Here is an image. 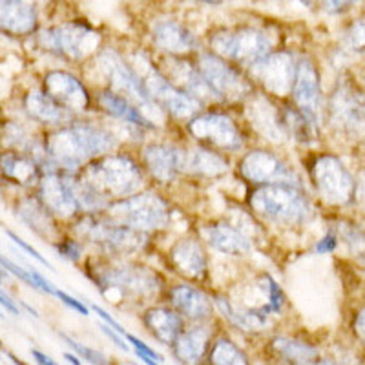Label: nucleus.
I'll return each mask as SVG.
<instances>
[{
    "instance_id": "ea45409f",
    "label": "nucleus",
    "mask_w": 365,
    "mask_h": 365,
    "mask_svg": "<svg viewBox=\"0 0 365 365\" xmlns=\"http://www.w3.org/2000/svg\"><path fill=\"white\" fill-rule=\"evenodd\" d=\"M8 236H9V237H11V240H13V243H15V245H17V247H21V249H22V250H24V252H28V254H29V256H31V257H35V259H37V262H41V263H42V265H44V267H51V265H50V263L46 262L44 257H42V256H41V252H37V250H35V249H34V247H29V245H28V243H26V241H22V240H21V237H19V236H15V234H13V232H11V230H8Z\"/></svg>"
},
{
    "instance_id": "1a4fd4ad",
    "label": "nucleus",
    "mask_w": 365,
    "mask_h": 365,
    "mask_svg": "<svg viewBox=\"0 0 365 365\" xmlns=\"http://www.w3.org/2000/svg\"><path fill=\"white\" fill-rule=\"evenodd\" d=\"M188 132L207 145L221 150H240L243 137L232 123V119L221 113H205L190 120Z\"/></svg>"
},
{
    "instance_id": "603ef678",
    "label": "nucleus",
    "mask_w": 365,
    "mask_h": 365,
    "mask_svg": "<svg viewBox=\"0 0 365 365\" xmlns=\"http://www.w3.org/2000/svg\"><path fill=\"white\" fill-rule=\"evenodd\" d=\"M34 358H35V360H37L41 365H58L57 361H53V360H51V358L46 356V354L38 353V351H34Z\"/></svg>"
},
{
    "instance_id": "9d476101",
    "label": "nucleus",
    "mask_w": 365,
    "mask_h": 365,
    "mask_svg": "<svg viewBox=\"0 0 365 365\" xmlns=\"http://www.w3.org/2000/svg\"><path fill=\"white\" fill-rule=\"evenodd\" d=\"M254 79L274 96H287L294 88L296 63L289 53H269L250 64Z\"/></svg>"
},
{
    "instance_id": "412c9836",
    "label": "nucleus",
    "mask_w": 365,
    "mask_h": 365,
    "mask_svg": "<svg viewBox=\"0 0 365 365\" xmlns=\"http://www.w3.org/2000/svg\"><path fill=\"white\" fill-rule=\"evenodd\" d=\"M145 165L158 181L168 182L182 166V150L166 145H150L145 150Z\"/></svg>"
},
{
    "instance_id": "f257e3e1",
    "label": "nucleus",
    "mask_w": 365,
    "mask_h": 365,
    "mask_svg": "<svg viewBox=\"0 0 365 365\" xmlns=\"http://www.w3.org/2000/svg\"><path fill=\"white\" fill-rule=\"evenodd\" d=\"M115 148L110 132L93 125H73L48 137V155L64 170H77L90 159Z\"/></svg>"
},
{
    "instance_id": "c03bdc74",
    "label": "nucleus",
    "mask_w": 365,
    "mask_h": 365,
    "mask_svg": "<svg viewBox=\"0 0 365 365\" xmlns=\"http://www.w3.org/2000/svg\"><path fill=\"white\" fill-rule=\"evenodd\" d=\"M334 249H336V236H334V234H327V236L319 241L318 245H316L314 250L318 254H325V252H332Z\"/></svg>"
},
{
    "instance_id": "20e7f679",
    "label": "nucleus",
    "mask_w": 365,
    "mask_h": 365,
    "mask_svg": "<svg viewBox=\"0 0 365 365\" xmlns=\"http://www.w3.org/2000/svg\"><path fill=\"white\" fill-rule=\"evenodd\" d=\"M108 212L120 225L132 227L141 232L163 228L170 217L168 205L152 192H143V194L119 200L117 203L110 205Z\"/></svg>"
},
{
    "instance_id": "a878e982",
    "label": "nucleus",
    "mask_w": 365,
    "mask_h": 365,
    "mask_svg": "<svg viewBox=\"0 0 365 365\" xmlns=\"http://www.w3.org/2000/svg\"><path fill=\"white\" fill-rule=\"evenodd\" d=\"M181 170H187L190 174L216 178V175L225 174L228 170V163L221 155L210 152V150L188 148L182 150Z\"/></svg>"
},
{
    "instance_id": "39448f33",
    "label": "nucleus",
    "mask_w": 365,
    "mask_h": 365,
    "mask_svg": "<svg viewBox=\"0 0 365 365\" xmlns=\"http://www.w3.org/2000/svg\"><path fill=\"white\" fill-rule=\"evenodd\" d=\"M312 181L319 197L329 205H347L356 194V182L351 178L344 163L334 155H319L311 168Z\"/></svg>"
},
{
    "instance_id": "f704fd0d",
    "label": "nucleus",
    "mask_w": 365,
    "mask_h": 365,
    "mask_svg": "<svg viewBox=\"0 0 365 365\" xmlns=\"http://www.w3.org/2000/svg\"><path fill=\"white\" fill-rule=\"evenodd\" d=\"M2 172H4V178L13 179L21 185H31L38 178L37 165L24 155L17 154L2 155Z\"/></svg>"
},
{
    "instance_id": "37998d69",
    "label": "nucleus",
    "mask_w": 365,
    "mask_h": 365,
    "mask_svg": "<svg viewBox=\"0 0 365 365\" xmlns=\"http://www.w3.org/2000/svg\"><path fill=\"white\" fill-rule=\"evenodd\" d=\"M57 249H58V252L63 254V256L70 257V259H73V262L75 259H79V256H81V249H79V245L75 243V241H64V243H61Z\"/></svg>"
},
{
    "instance_id": "393cba45",
    "label": "nucleus",
    "mask_w": 365,
    "mask_h": 365,
    "mask_svg": "<svg viewBox=\"0 0 365 365\" xmlns=\"http://www.w3.org/2000/svg\"><path fill=\"white\" fill-rule=\"evenodd\" d=\"M203 236L208 241L212 249L217 252L230 254V256H243L250 250V241L247 240L245 234H241L234 227L217 223L203 228Z\"/></svg>"
},
{
    "instance_id": "6e6552de",
    "label": "nucleus",
    "mask_w": 365,
    "mask_h": 365,
    "mask_svg": "<svg viewBox=\"0 0 365 365\" xmlns=\"http://www.w3.org/2000/svg\"><path fill=\"white\" fill-rule=\"evenodd\" d=\"M77 232L81 237L88 240L93 245H99L112 252H132L145 245L146 236L141 230H135L126 225L106 223L103 220L86 217L77 225Z\"/></svg>"
},
{
    "instance_id": "7c9ffc66",
    "label": "nucleus",
    "mask_w": 365,
    "mask_h": 365,
    "mask_svg": "<svg viewBox=\"0 0 365 365\" xmlns=\"http://www.w3.org/2000/svg\"><path fill=\"white\" fill-rule=\"evenodd\" d=\"M99 103L110 115H115L123 120H128V123H132V125L135 126L152 128V125L139 113V110L133 108L132 104L128 103V99L120 97L115 91H104V93H101Z\"/></svg>"
},
{
    "instance_id": "bb28decb",
    "label": "nucleus",
    "mask_w": 365,
    "mask_h": 365,
    "mask_svg": "<svg viewBox=\"0 0 365 365\" xmlns=\"http://www.w3.org/2000/svg\"><path fill=\"white\" fill-rule=\"evenodd\" d=\"M145 325L159 341L166 345H174L182 329L181 318L165 307L150 309L145 314Z\"/></svg>"
},
{
    "instance_id": "a211bd4d",
    "label": "nucleus",
    "mask_w": 365,
    "mask_h": 365,
    "mask_svg": "<svg viewBox=\"0 0 365 365\" xmlns=\"http://www.w3.org/2000/svg\"><path fill=\"white\" fill-rule=\"evenodd\" d=\"M46 93L57 101L63 108L71 112H83L88 108V93L83 84L66 71H51L46 75Z\"/></svg>"
},
{
    "instance_id": "7ed1b4c3",
    "label": "nucleus",
    "mask_w": 365,
    "mask_h": 365,
    "mask_svg": "<svg viewBox=\"0 0 365 365\" xmlns=\"http://www.w3.org/2000/svg\"><path fill=\"white\" fill-rule=\"evenodd\" d=\"M83 179L104 200H125L143 182L137 165L126 155H106L97 159L88 166Z\"/></svg>"
},
{
    "instance_id": "09e8293b",
    "label": "nucleus",
    "mask_w": 365,
    "mask_h": 365,
    "mask_svg": "<svg viewBox=\"0 0 365 365\" xmlns=\"http://www.w3.org/2000/svg\"><path fill=\"white\" fill-rule=\"evenodd\" d=\"M354 195H356L358 205H360V207L365 210V172L360 175V179H358V182H356V194H354Z\"/></svg>"
},
{
    "instance_id": "5fc2aeb1",
    "label": "nucleus",
    "mask_w": 365,
    "mask_h": 365,
    "mask_svg": "<svg viewBox=\"0 0 365 365\" xmlns=\"http://www.w3.org/2000/svg\"><path fill=\"white\" fill-rule=\"evenodd\" d=\"M64 358H66V360H70L73 365H81V361L77 360V358H75L73 354H64Z\"/></svg>"
},
{
    "instance_id": "6e6d98bb",
    "label": "nucleus",
    "mask_w": 365,
    "mask_h": 365,
    "mask_svg": "<svg viewBox=\"0 0 365 365\" xmlns=\"http://www.w3.org/2000/svg\"><path fill=\"white\" fill-rule=\"evenodd\" d=\"M8 356H9V358H11V360H13V361H15V364H17V365H26V364H22V361H19V360H17V358H15V356H11V354H8Z\"/></svg>"
},
{
    "instance_id": "0eeeda50",
    "label": "nucleus",
    "mask_w": 365,
    "mask_h": 365,
    "mask_svg": "<svg viewBox=\"0 0 365 365\" xmlns=\"http://www.w3.org/2000/svg\"><path fill=\"white\" fill-rule=\"evenodd\" d=\"M210 46L217 55L236 63L254 64L270 53V41L257 29L220 31L210 38Z\"/></svg>"
},
{
    "instance_id": "13d9d810",
    "label": "nucleus",
    "mask_w": 365,
    "mask_h": 365,
    "mask_svg": "<svg viewBox=\"0 0 365 365\" xmlns=\"http://www.w3.org/2000/svg\"><path fill=\"white\" fill-rule=\"evenodd\" d=\"M208 2H220V0H208Z\"/></svg>"
},
{
    "instance_id": "a19ab883",
    "label": "nucleus",
    "mask_w": 365,
    "mask_h": 365,
    "mask_svg": "<svg viewBox=\"0 0 365 365\" xmlns=\"http://www.w3.org/2000/svg\"><path fill=\"white\" fill-rule=\"evenodd\" d=\"M126 338H128V341H130V344H133V347H135V351H137V353L146 354V356L154 358V360H158V361H163L161 354H158V353H155L154 349H150L148 345L145 344V341H141V340H139V338L132 336V334H126Z\"/></svg>"
},
{
    "instance_id": "79ce46f5",
    "label": "nucleus",
    "mask_w": 365,
    "mask_h": 365,
    "mask_svg": "<svg viewBox=\"0 0 365 365\" xmlns=\"http://www.w3.org/2000/svg\"><path fill=\"white\" fill-rule=\"evenodd\" d=\"M55 296H58V298L63 299V302L66 303V305H70V307L75 309V311H77V312H81V314L88 316V307H86V305H84V303H81V299H75L73 296L66 294V292H63V291H57V294H55Z\"/></svg>"
},
{
    "instance_id": "2f4dec72",
    "label": "nucleus",
    "mask_w": 365,
    "mask_h": 365,
    "mask_svg": "<svg viewBox=\"0 0 365 365\" xmlns=\"http://www.w3.org/2000/svg\"><path fill=\"white\" fill-rule=\"evenodd\" d=\"M21 220L31 230L42 237H50L53 234V221L50 216V208L42 207L38 201L28 200L21 205Z\"/></svg>"
},
{
    "instance_id": "2eb2a0df",
    "label": "nucleus",
    "mask_w": 365,
    "mask_h": 365,
    "mask_svg": "<svg viewBox=\"0 0 365 365\" xmlns=\"http://www.w3.org/2000/svg\"><path fill=\"white\" fill-rule=\"evenodd\" d=\"M240 172L247 181L256 185H274V182L296 185V175L276 155L263 150L250 152L241 159Z\"/></svg>"
},
{
    "instance_id": "58836bf2",
    "label": "nucleus",
    "mask_w": 365,
    "mask_h": 365,
    "mask_svg": "<svg viewBox=\"0 0 365 365\" xmlns=\"http://www.w3.org/2000/svg\"><path fill=\"white\" fill-rule=\"evenodd\" d=\"M267 289H269V305H267V312L279 311L283 305V292L278 287V283L274 282L270 276H265Z\"/></svg>"
},
{
    "instance_id": "8fccbe9b",
    "label": "nucleus",
    "mask_w": 365,
    "mask_h": 365,
    "mask_svg": "<svg viewBox=\"0 0 365 365\" xmlns=\"http://www.w3.org/2000/svg\"><path fill=\"white\" fill-rule=\"evenodd\" d=\"M354 331H356L358 338L365 341V309L364 311H360V314H358L356 319H354Z\"/></svg>"
},
{
    "instance_id": "aec40b11",
    "label": "nucleus",
    "mask_w": 365,
    "mask_h": 365,
    "mask_svg": "<svg viewBox=\"0 0 365 365\" xmlns=\"http://www.w3.org/2000/svg\"><path fill=\"white\" fill-rule=\"evenodd\" d=\"M170 262L185 278L201 279L207 272V257L200 243L194 240L178 241L170 250Z\"/></svg>"
},
{
    "instance_id": "c85d7f7f",
    "label": "nucleus",
    "mask_w": 365,
    "mask_h": 365,
    "mask_svg": "<svg viewBox=\"0 0 365 365\" xmlns=\"http://www.w3.org/2000/svg\"><path fill=\"white\" fill-rule=\"evenodd\" d=\"M24 106L29 115L46 125H61L68 119V110L51 99L48 93H42L38 90L29 91L24 99Z\"/></svg>"
},
{
    "instance_id": "de8ad7c7",
    "label": "nucleus",
    "mask_w": 365,
    "mask_h": 365,
    "mask_svg": "<svg viewBox=\"0 0 365 365\" xmlns=\"http://www.w3.org/2000/svg\"><path fill=\"white\" fill-rule=\"evenodd\" d=\"M91 309H93V311H96V312H97V314H99V316H101V318H103V319H104V322H106V324H108V325H110V327H112V329H115V331H117V332H120V334H126V332H125V329L120 327V325H119V324H117L115 319H113V318H112V316H110V314H108V312H104V311H103V309H101V307H99V305H91Z\"/></svg>"
},
{
    "instance_id": "cd10ccee",
    "label": "nucleus",
    "mask_w": 365,
    "mask_h": 365,
    "mask_svg": "<svg viewBox=\"0 0 365 365\" xmlns=\"http://www.w3.org/2000/svg\"><path fill=\"white\" fill-rule=\"evenodd\" d=\"M170 299L174 303V307L190 319H205L212 312L210 299L201 291L194 289V287H175L170 292Z\"/></svg>"
},
{
    "instance_id": "4be33fe9",
    "label": "nucleus",
    "mask_w": 365,
    "mask_h": 365,
    "mask_svg": "<svg viewBox=\"0 0 365 365\" xmlns=\"http://www.w3.org/2000/svg\"><path fill=\"white\" fill-rule=\"evenodd\" d=\"M152 38L159 50L168 53H188L195 50L197 41L185 26L174 21H161L152 29Z\"/></svg>"
},
{
    "instance_id": "dca6fc26",
    "label": "nucleus",
    "mask_w": 365,
    "mask_h": 365,
    "mask_svg": "<svg viewBox=\"0 0 365 365\" xmlns=\"http://www.w3.org/2000/svg\"><path fill=\"white\" fill-rule=\"evenodd\" d=\"M41 201L58 216L70 217L79 210L81 205L75 192V178L61 174H46L41 179Z\"/></svg>"
},
{
    "instance_id": "423d86ee",
    "label": "nucleus",
    "mask_w": 365,
    "mask_h": 365,
    "mask_svg": "<svg viewBox=\"0 0 365 365\" xmlns=\"http://www.w3.org/2000/svg\"><path fill=\"white\" fill-rule=\"evenodd\" d=\"M99 35L83 22H70L61 28L46 29L38 35V42L46 50L63 55L71 61H83L99 46Z\"/></svg>"
},
{
    "instance_id": "9b49d317",
    "label": "nucleus",
    "mask_w": 365,
    "mask_h": 365,
    "mask_svg": "<svg viewBox=\"0 0 365 365\" xmlns=\"http://www.w3.org/2000/svg\"><path fill=\"white\" fill-rule=\"evenodd\" d=\"M200 73L203 75L212 91L225 99H241L250 91V86L241 79V75L216 53L201 55Z\"/></svg>"
},
{
    "instance_id": "f3484780",
    "label": "nucleus",
    "mask_w": 365,
    "mask_h": 365,
    "mask_svg": "<svg viewBox=\"0 0 365 365\" xmlns=\"http://www.w3.org/2000/svg\"><path fill=\"white\" fill-rule=\"evenodd\" d=\"M296 106L307 117L312 126L319 120V81L316 68L309 58H299L296 63V79L292 88Z\"/></svg>"
},
{
    "instance_id": "864d4df0",
    "label": "nucleus",
    "mask_w": 365,
    "mask_h": 365,
    "mask_svg": "<svg viewBox=\"0 0 365 365\" xmlns=\"http://www.w3.org/2000/svg\"><path fill=\"white\" fill-rule=\"evenodd\" d=\"M137 356H139V360H143V361H145L146 365H159V361H158V360H152V358H150V356H146V354L137 353Z\"/></svg>"
},
{
    "instance_id": "49530a36",
    "label": "nucleus",
    "mask_w": 365,
    "mask_h": 365,
    "mask_svg": "<svg viewBox=\"0 0 365 365\" xmlns=\"http://www.w3.org/2000/svg\"><path fill=\"white\" fill-rule=\"evenodd\" d=\"M101 329H103V332H104V334H106V336L110 338V340L115 341L117 347L123 349V351H128V345H126L125 340L120 338V332H113V331H115V329H113V331H112L108 324H106V325H101Z\"/></svg>"
},
{
    "instance_id": "e433bc0d",
    "label": "nucleus",
    "mask_w": 365,
    "mask_h": 365,
    "mask_svg": "<svg viewBox=\"0 0 365 365\" xmlns=\"http://www.w3.org/2000/svg\"><path fill=\"white\" fill-rule=\"evenodd\" d=\"M63 338H64V341H66V344L73 349L75 353L81 354V358H84L86 361H90L91 365H112L108 360H106V358L103 356V354L97 353V351H93V349L86 347V345L77 344V341H73L71 338H68L66 334H63Z\"/></svg>"
},
{
    "instance_id": "4c0bfd02",
    "label": "nucleus",
    "mask_w": 365,
    "mask_h": 365,
    "mask_svg": "<svg viewBox=\"0 0 365 365\" xmlns=\"http://www.w3.org/2000/svg\"><path fill=\"white\" fill-rule=\"evenodd\" d=\"M345 44H347L349 50H353V51L365 50V21L354 22L353 28L347 31Z\"/></svg>"
},
{
    "instance_id": "473e14b6",
    "label": "nucleus",
    "mask_w": 365,
    "mask_h": 365,
    "mask_svg": "<svg viewBox=\"0 0 365 365\" xmlns=\"http://www.w3.org/2000/svg\"><path fill=\"white\" fill-rule=\"evenodd\" d=\"M272 349L294 365H312L318 360L316 358L318 353L314 347L303 344V341L291 340V338H276L272 341Z\"/></svg>"
},
{
    "instance_id": "3c124183",
    "label": "nucleus",
    "mask_w": 365,
    "mask_h": 365,
    "mask_svg": "<svg viewBox=\"0 0 365 365\" xmlns=\"http://www.w3.org/2000/svg\"><path fill=\"white\" fill-rule=\"evenodd\" d=\"M0 298H2V305H4V307L8 309V311L11 312V314H15V316L19 314V307H17V305H15V303H13V299L9 298V296L6 294V292H2V294H0Z\"/></svg>"
},
{
    "instance_id": "c756f323",
    "label": "nucleus",
    "mask_w": 365,
    "mask_h": 365,
    "mask_svg": "<svg viewBox=\"0 0 365 365\" xmlns=\"http://www.w3.org/2000/svg\"><path fill=\"white\" fill-rule=\"evenodd\" d=\"M210 332L205 327H194L187 332H181L174 344V353L182 364H200L207 351Z\"/></svg>"
},
{
    "instance_id": "ddd939ff",
    "label": "nucleus",
    "mask_w": 365,
    "mask_h": 365,
    "mask_svg": "<svg viewBox=\"0 0 365 365\" xmlns=\"http://www.w3.org/2000/svg\"><path fill=\"white\" fill-rule=\"evenodd\" d=\"M99 285L103 291L115 289L123 294L130 296H150L158 291V278L154 272L141 269V267L123 265L115 269L104 270L99 276Z\"/></svg>"
},
{
    "instance_id": "4468645a",
    "label": "nucleus",
    "mask_w": 365,
    "mask_h": 365,
    "mask_svg": "<svg viewBox=\"0 0 365 365\" xmlns=\"http://www.w3.org/2000/svg\"><path fill=\"white\" fill-rule=\"evenodd\" d=\"M99 63L103 70L108 75L110 84L117 93H125L126 99L133 101V103L141 104V106H150L148 91H146L145 84L139 79V75L128 66V64L115 53V51L108 50L101 53Z\"/></svg>"
},
{
    "instance_id": "a18cd8bd",
    "label": "nucleus",
    "mask_w": 365,
    "mask_h": 365,
    "mask_svg": "<svg viewBox=\"0 0 365 365\" xmlns=\"http://www.w3.org/2000/svg\"><path fill=\"white\" fill-rule=\"evenodd\" d=\"M356 0H324L325 8L329 9V11H344V9H347L349 6H353Z\"/></svg>"
},
{
    "instance_id": "f8f14e48",
    "label": "nucleus",
    "mask_w": 365,
    "mask_h": 365,
    "mask_svg": "<svg viewBox=\"0 0 365 365\" xmlns=\"http://www.w3.org/2000/svg\"><path fill=\"white\" fill-rule=\"evenodd\" d=\"M141 81L143 84H145L146 91H148V96L154 97L155 101H159L172 115L188 117L194 115V113L200 110L197 99H194L190 93H185L182 90L175 88L174 84L168 83L166 77H163V75L150 63L148 68H146L145 79Z\"/></svg>"
},
{
    "instance_id": "4d7b16f0",
    "label": "nucleus",
    "mask_w": 365,
    "mask_h": 365,
    "mask_svg": "<svg viewBox=\"0 0 365 365\" xmlns=\"http://www.w3.org/2000/svg\"><path fill=\"white\" fill-rule=\"evenodd\" d=\"M303 2H305V4H307V6L314 4V0H303Z\"/></svg>"
},
{
    "instance_id": "5701e85b",
    "label": "nucleus",
    "mask_w": 365,
    "mask_h": 365,
    "mask_svg": "<svg viewBox=\"0 0 365 365\" xmlns=\"http://www.w3.org/2000/svg\"><path fill=\"white\" fill-rule=\"evenodd\" d=\"M2 29L11 35L31 34L37 26V11L26 0H2Z\"/></svg>"
},
{
    "instance_id": "6ab92c4d",
    "label": "nucleus",
    "mask_w": 365,
    "mask_h": 365,
    "mask_svg": "<svg viewBox=\"0 0 365 365\" xmlns=\"http://www.w3.org/2000/svg\"><path fill=\"white\" fill-rule=\"evenodd\" d=\"M332 117L336 125L354 133L365 132V97L341 88L332 97Z\"/></svg>"
},
{
    "instance_id": "b1692460",
    "label": "nucleus",
    "mask_w": 365,
    "mask_h": 365,
    "mask_svg": "<svg viewBox=\"0 0 365 365\" xmlns=\"http://www.w3.org/2000/svg\"><path fill=\"white\" fill-rule=\"evenodd\" d=\"M247 110H249V117L252 120L254 128L262 135H265L269 141L279 143L285 139V123H283V119H279V115L269 101L263 99V97H256Z\"/></svg>"
},
{
    "instance_id": "f03ea898",
    "label": "nucleus",
    "mask_w": 365,
    "mask_h": 365,
    "mask_svg": "<svg viewBox=\"0 0 365 365\" xmlns=\"http://www.w3.org/2000/svg\"><path fill=\"white\" fill-rule=\"evenodd\" d=\"M250 207L256 214L282 227L302 225L311 220L312 208L298 185L274 182L256 188L250 195Z\"/></svg>"
},
{
    "instance_id": "c9c22d12",
    "label": "nucleus",
    "mask_w": 365,
    "mask_h": 365,
    "mask_svg": "<svg viewBox=\"0 0 365 365\" xmlns=\"http://www.w3.org/2000/svg\"><path fill=\"white\" fill-rule=\"evenodd\" d=\"M210 365H249V360L230 340H217L208 356Z\"/></svg>"
},
{
    "instance_id": "72a5a7b5",
    "label": "nucleus",
    "mask_w": 365,
    "mask_h": 365,
    "mask_svg": "<svg viewBox=\"0 0 365 365\" xmlns=\"http://www.w3.org/2000/svg\"><path fill=\"white\" fill-rule=\"evenodd\" d=\"M217 307L221 309L225 318L228 322H232L234 325H237L240 329H245V331H257V329L265 327L267 324V312L263 311H240L228 303L227 299L216 298Z\"/></svg>"
}]
</instances>
